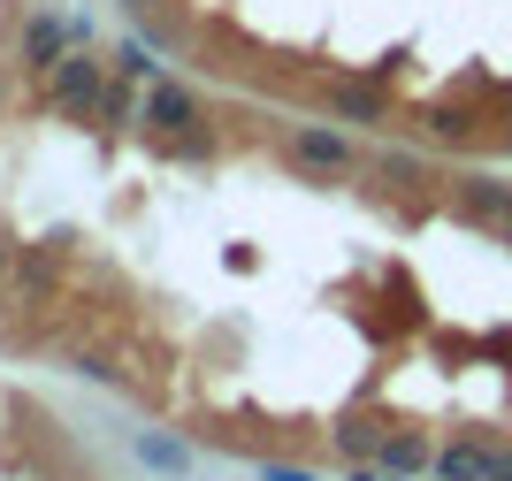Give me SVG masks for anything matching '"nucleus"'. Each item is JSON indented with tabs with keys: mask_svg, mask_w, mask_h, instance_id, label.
<instances>
[{
	"mask_svg": "<svg viewBox=\"0 0 512 481\" xmlns=\"http://www.w3.org/2000/svg\"><path fill=\"white\" fill-rule=\"evenodd\" d=\"M490 481H512V451H490Z\"/></svg>",
	"mask_w": 512,
	"mask_h": 481,
	"instance_id": "f8f14e48",
	"label": "nucleus"
},
{
	"mask_svg": "<svg viewBox=\"0 0 512 481\" xmlns=\"http://www.w3.org/2000/svg\"><path fill=\"white\" fill-rule=\"evenodd\" d=\"M291 153H299L306 168H344V161H352V138H344V130L306 123V130H291Z\"/></svg>",
	"mask_w": 512,
	"mask_h": 481,
	"instance_id": "20e7f679",
	"label": "nucleus"
},
{
	"mask_svg": "<svg viewBox=\"0 0 512 481\" xmlns=\"http://www.w3.org/2000/svg\"><path fill=\"white\" fill-rule=\"evenodd\" d=\"M100 115H107V123H130V115H138V100H130V77H123V84H107Z\"/></svg>",
	"mask_w": 512,
	"mask_h": 481,
	"instance_id": "9d476101",
	"label": "nucleus"
},
{
	"mask_svg": "<svg viewBox=\"0 0 512 481\" xmlns=\"http://www.w3.org/2000/svg\"><path fill=\"white\" fill-rule=\"evenodd\" d=\"M153 130H169V138H184V130L199 123V92L192 84H176V77H161V84H146V107H138Z\"/></svg>",
	"mask_w": 512,
	"mask_h": 481,
	"instance_id": "7ed1b4c3",
	"label": "nucleus"
},
{
	"mask_svg": "<svg viewBox=\"0 0 512 481\" xmlns=\"http://www.w3.org/2000/svg\"><path fill=\"white\" fill-rule=\"evenodd\" d=\"M130 8H146V0H130Z\"/></svg>",
	"mask_w": 512,
	"mask_h": 481,
	"instance_id": "4468645a",
	"label": "nucleus"
},
{
	"mask_svg": "<svg viewBox=\"0 0 512 481\" xmlns=\"http://www.w3.org/2000/svg\"><path fill=\"white\" fill-rule=\"evenodd\" d=\"M260 481H314L306 466H283V459H260Z\"/></svg>",
	"mask_w": 512,
	"mask_h": 481,
	"instance_id": "9b49d317",
	"label": "nucleus"
},
{
	"mask_svg": "<svg viewBox=\"0 0 512 481\" xmlns=\"http://www.w3.org/2000/svg\"><path fill=\"white\" fill-rule=\"evenodd\" d=\"M100 100H107V62L92 46L62 54V62H54V107H62L69 123H85V115H100Z\"/></svg>",
	"mask_w": 512,
	"mask_h": 481,
	"instance_id": "f257e3e1",
	"label": "nucleus"
},
{
	"mask_svg": "<svg viewBox=\"0 0 512 481\" xmlns=\"http://www.w3.org/2000/svg\"><path fill=\"white\" fill-rule=\"evenodd\" d=\"M115 69H123L130 84H161V62L146 54V39H123V46H115Z\"/></svg>",
	"mask_w": 512,
	"mask_h": 481,
	"instance_id": "6e6552de",
	"label": "nucleus"
},
{
	"mask_svg": "<svg viewBox=\"0 0 512 481\" xmlns=\"http://www.w3.org/2000/svg\"><path fill=\"white\" fill-rule=\"evenodd\" d=\"M428 474L436 481H490V443H444Z\"/></svg>",
	"mask_w": 512,
	"mask_h": 481,
	"instance_id": "39448f33",
	"label": "nucleus"
},
{
	"mask_svg": "<svg viewBox=\"0 0 512 481\" xmlns=\"http://www.w3.org/2000/svg\"><path fill=\"white\" fill-rule=\"evenodd\" d=\"M497 214H505V230H512V184H497Z\"/></svg>",
	"mask_w": 512,
	"mask_h": 481,
	"instance_id": "ddd939ff",
	"label": "nucleus"
},
{
	"mask_svg": "<svg viewBox=\"0 0 512 481\" xmlns=\"http://www.w3.org/2000/svg\"><path fill=\"white\" fill-rule=\"evenodd\" d=\"M421 466H436V451H428L413 428H406V436H383V474L406 481V474H421Z\"/></svg>",
	"mask_w": 512,
	"mask_h": 481,
	"instance_id": "0eeeda50",
	"label": "nucleus"
},
{
	"mask_svg": "<svg viewBox=\"0 0 512 481\" xmlns=\"http://www.w3.org/2000/svg\"><path fill=\"white\" fill-rule=\"evenodd\" d=\"M329 115H344V123H383L390 107H383V92H367V84H329Z\"/></svg>",
	"mask_w": 512,
	"mask_h": 481,
	"instance_id": "423d86ee",
	"label": "nucleus"
},
{
	"mask_svg": "<svg viewBox=\"0 0 512 481\" xmlns=\"http://www.w3.org/2000/svg\"><path fill=\"white\" fill-rule=\"evenodd\" d=\"M85 39H92L85 16H31V23H23V62L54 77V62H62V54H77Z\"/></svg>",
	"mask_w": 512,
	"mask_h": 481,
	"instance_id": "f03ea898",
	"label": "nucleus"
},
{
	"mask_svg": "<svg viewBox=\"0 0 512 481\" xmlns=\"http://www.w3.org/2000/svg\"><path fill=\"white\" fill-rule=\"evenodd\" d=\"M138 459L161 466V474H184V466H192V451H184V443H169V436H138Z\"/></svg>",
	"mask_w": 512,
	"mask_h": 481,
	"instance_id": "1a4fd4ad",
	"label": "nucleus"
}]
</instances>
